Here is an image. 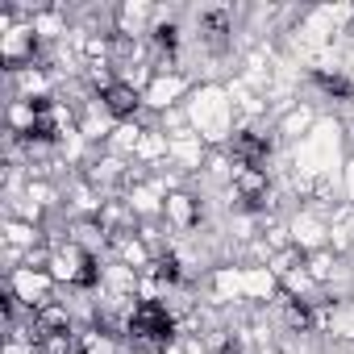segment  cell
Returning <instances> with one entry per match:
<instances>
[{"instance_id":"cell-1","label":"cell","mask_w":354,"mask_h":354,"mask_svg":"<svg viewBox=\"0 0 354 354\" xmlns=\"http://www.w3.org/2000/svg\"><path fill=\"white\" fill-rule=\"evenodd\" d=\"M230 158L238 171H267L271 162V133L267 129H234Z\"/></svg>"},{"instance_id":"cell-2","label":"cell","mask_w":354,"mask_h":354,"mask_svg":"<svg viewBox=\"0 0 354 354\" xmlns=\"http://www.w3.org/2000/svg\"><path fill=\"white\" fill-rule=\"evenodd\" d=\"M142 100H146V96H142V88H138V84H129V80H113L109 88H100V92H96V104H100L117 125L133 121V113L142 109Z\"/></svg>"},{"instance_id":"cell-3","label":"cell","mask_w":354,"mask_h":354,"mask_svg":"<svg viewBox=\"0 0 354 354\" xmlns=\"http://www.w3.org/2000/svg\"><path fill=\"white\" fill-rule=\"evenodd\" d=\"M162 217L175 230H201V201L188 196V192H171L167 205H162Z\"/></svg>"}]
</instances>
